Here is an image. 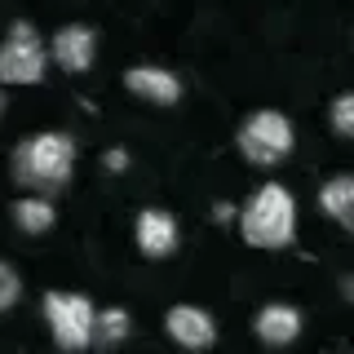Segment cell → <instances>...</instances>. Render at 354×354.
Wrapping results in <instances>:
<instances>
[{"label": "cell", "instance_id": "obj_1", "mask_svg": "<svg viewBox=\"0 0 354 354\" xmlns=\"http://www.w3.org/2000/svg\"><path fill=\"white\" fill-rule=\"evenodd\" d=\"M75 164V142L66 133H36L18 142L14 151V177L31 191H62Z\"/></svg>", "mask_w": 354, "mask_h": 354}, {"label": "cell", "instance_id": "obj_2", "mask_svg": "<svg viewBox=\"0 0 354 354\" xmlns=\"http://www.w3.org/2000/svg\"><path fill=\"white\" fill-rule=\"evenodd\" d=\"M239 230L252 248H283L297 235V199L279 182H266L239 213Z\"/></svg>", "mask_w": 354, "mask_h": 354}, {"label": "cell", "instance_id": "obj_3", "mask_svg": "<svg viewBox=\"0 0 354 354\" xmlns=\"http://www.w3.org/2000/svg\"><path fill=\"white\" fill-rule=\"evenodd\" d=\"M44 319H49V332L62 350H84L93 346L97 332V310L88 306V297L80 292H49L44 297Z\"/></svg>", "mask_w": 354, "mask_h": 354}, {"label": "cell", "instance_id": "obj_4", "mask_svg": "<svg viewBox=\"0 0 354 354\" xmlns=\"http://www.w3.org/2000/svg\"><path fill=\"white\" fill-rule=\"evenodd\" d=\"M239 151L248 164H261V169H270V164H279L288 151H292V124L279 115V111H257V115L243 120L239 129Z\"/></svg>", "mask_w": 354, "mask_h": 354}, {"label": "cell", "instance_id": "obj_5", "mask_svg": "<svg viewBox=\"0 0 354 354\" xmlns=\"http://www.w3.org/2000/svg\"><path fill=\"white\" fill-rule=\"evenodd\" d=\"M40 75H44V44L27 22H18L5 36V44H0V80L5 84H36Z\"/></svg>", "mask_w": 354, "mask_h": 354}, {"label": "cell", "instance_id": "obj_6", "mask_svg": "<svg viewBox=\"0 0 354 354\" xmlns=\"http://www.w3.org/2000/svg\"><path fill=\"white\" fill-rule=\"evenodd\" d=\"M164 328H169V337L177 341V346H186V350H204V346L217 341L213 315H204L199 306H173L169 319H164Z\"/></svg>", "mask_w": 354, "mask_h": 354}, {"label": "cell", "instance_id": "obj_7", "mask_svg": "<svg viewBox=\"0 0 354 354\" xmlns=\"http://www.w3.org/2000/svg\"><path fill=\"white\" fill-rule=\"evenodd\" d=\"M93 53H97V36L88 27H62L53 36V58H58L62 71H88L93 66Z\"/></svg>", "mask_w": 354, "mask_h": 354}, {"label": "cell", "instance_id": "obj_8", "mask_svg": "<svg viewBox=\"0 0 354 354\" xmlns=\"http://www.w3.org/2000/svg\"><path fill=\"white\" fill-rule=\"evenodd\" d=\"M124 84H129V93L147 97V102H155V106H173L177 97H182L177 75L173 71H160V66H133V71L124 75Z\"/></svg>", "mask_w": 354, "mask_h": 354}, {"label": "cell", "instance_id": "obj_9", "mask_svg": "<svg viewBox=\"0 0 354 354\" xmlns=\"http://www.w3.org/2000/svg\"><path fill=\"white\" fill-rule=\"evenodd\" d=\"M138 248L142 257H169L177 248V221L164 208H147L138 217Z\"/></svg>", "mask_w": 354, "mask_h": 354}, {"label": "cell", "instance_id": "obj_10", "mask_svg": "<svg viewBox=\"0 0 354 354\" xmlns=\"http://www.w3.org/2000/svg\"><path fill=\"white\" fill-rule=\"evenodd\" d=\"M297 332H301V315L292 306H266L257 315V337L266 346H288L297 341Z\"/></svg>", "mask_w": 354, "mask_h": 354}, {"label": "cell", "instance_id": "obj_11", "mask_svg": "<svg viewBox=\"0 0 354 354\" xmlns=\"http://www.w3.org/2000/svg\"><path fill=\"white\" fill-rule=\"evenodd\" d=\"M319 204L332 221H341L346 230H354V177H332L319 191Z\"/></svg>", "mask_w": 354, "mask_h": 354}, {"label": "cell", "instance_id": "obj_12", "mask_svg": "<svg viewBox=\"0 0 354 354\" xmlns=\"http://www.w3.org/2000/svg\"><path fill=\"white\" fill-rule=\"evenodd\" d=\"M14 221H18V230H27V235H44V230L53 226V204L40 199V195H27V199L14 204Z\"/></svg>", "mask_w": 354, "mask_h": 354}, {"label": "cell", "instance_id": "obj_13", "mask_svg": "<svg viewBox=\"0 0 354 354\" xmlns=\"http://www.w3.org/2000/svg\"><path fill=\"white\" fill-rule=\"evenodd\" d=\"M124 337H129V315H124V310H106V315H97V332H93L97 346H120Z\"/></svg>", "mask_w": 354, "mask_h": 354}, {"label": "cell", "instance_id": "obj_14", "mask_svg": "<svg viewBox=\"0 0 354 354\" xmlns=\"http://www.w3.org/2000/svg\"><path fill=\"white\" fill-rule=\"evenodd\" d=\"M332 129L354 142V93H341L337 102H332Z\"/></svg>", "mask_w": 354, "mask_h": 354}, {"label": "cell", "instance_id": "obj_15", "mask_svg": "<svg viewBox=\"0 0 354 354\" xmlns=\"http://www.w3.org/2000/svg\"><path fill=\"white\" fill-rule=\"evenodd\" d=\"M18 274H14V266H5V261H0V310H9V306H14L18 301Z\"/></svg>", "mask_w": 354, "mask_h": 354}, {"label": "cell", "instance_id": "obj_16", "mask_svg": "<svg viewBox=\"0 0 354 354\" xmlns=\"http://www.w3.org/2000/svg\"><path fill=\"white\" fill-rule=\"evenodd\" d=\"M124 164H129V155L120 151V147H115V151H106V169H111V173H120Z\"/></svg>", "mask_w": 354, "mask_h": 354}, {"label": "cell", "instance_id": "obj_17", "mask_svg": "<svg viewBox=\"0 0 354 354\" xmlns=\"http://www.w3.org/2000/svg\"><path fill=\"white\" fill-rule=\"evenodd\" d=\"M230 217H235V208H230V204H217L213 208V221H230Z\"/></svg>", "mask_w": 354, "mask_h": 354}, {"label": "cell", "instance_id": "obj_18", "mask_svg": "<svg viewBox=\"0 0 354 354\" xmlns=\"http://www.w3.org/2000/svg\"><path fill=\"white\" fill-rule=\"evenodd\" d=\"M0 111H5V97H0Z\"/></svg>", "mask_w": 354, "mask_h": 354}]
</instances>
